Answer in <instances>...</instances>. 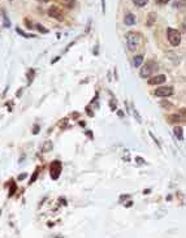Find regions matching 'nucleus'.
Returning <instances> with one entry per match:
<instances>
[{
  "label": "nucleus",
  "mask_w": 186,
  "mask_h": 238,
  "mask_svg": "<svg viewBox=\"0 0 186 238\" xmlns=\"http://www.w3.org/2000/svg\"><path fill=\"white\" fill-rule=\"evenodd\" d=\"M135 160H137L138 164H145V160L142 159V158H135Z\"/></svg>",
  "instance_id": "obj_22"
},
{
  "label": "nucleus",
  "mask_w": 186,
  "mask_h": 238,
  "mask_svg": "<svg viewBox=\"0 0 186 238\" xmlns=\"http://www.w3.org/2000/svg\"><path fill=\"white\" fill-rule=\"evenodd\" d=\"M155 18H156V15H155V13H150V20H148V22H147V26H152Z\"/></svg>",
  "instance_id": "obj_16"
},
{
  "label": "nucleus",
  "mask_w": 186,
  "mask_h": 238,
  "mask_svg": "<svg viewBox=\"0 0 186 238\" xmlns=\"http://www.w3.org/2000/svg\"><path fill=\"white\" fill-rule=\"evenodd\" d=\"M3 20H4V28H9L11 26V22L8 20V16L5 15V12L3 11Z\"/></svg>",
  "instance_id": "obj_14"
},
{
  "label": "nucleus",
  "mask_w": 186,
  "mask_h": 238,
  "mask_svg": "<svg viewBox=\"0 0 186 238\" xmlns=\"http://www.w3.org/2000/svg\"><path fill=\"white\" fill-rule=\"evenodd\" d=\"M39 2H50V0H39Z\"/></svg>",
  "instance_id": "obj_31"
},
{
  "label": "nucleus",
  "mask_w": 186,
  "mask_h": 238,
  "mask_svg": "<svg viewBox=\"0 0 186 238\" xmlns=\"http://www.w3.org/2000/svg\"><path fill=\"white\" fill-rule=\"evenodd\" d=\"M156 68V64L154 61H148L146 63V65H143V68H141V72H139V76L142 78H148V77L152 74V72L155 70Z\"/></svg>",
  "instance_id": "obj_4"
},
{
  "label": "nucleus",
  "mask_w": 186,
  "mask_h": 238,
  "mask_svg": "<svg viewBox=\"0 0 186 238\" xmlns=\"http://www.w3.org/2000/svg\"><path fill=\"white\" fill-rule=\"evenodd\" d=\"M86 134H87V135H89L90 138H93V134H91V132H87V133H86Z\"/></svg>",
  "instance_id": "obj_30"
},
{
  "label": "nucleus",
  "mask_w": 186,
  "mask_h": 238,
  "mask_svg": "<svg viewBox=\"0 0 186 238\" xmlns=\"http://www.w3.org/2000/svg\"><path fill=\"white\" fill-rule=\"evenodd\" d=\"M48 15L51 17H54V18H56L57 21H63L64 20V16L61 13V11H60L57 7H51L48 9Z\"/></svg>",
  "instance_id": "obj_6"
},
{
  "label": "nucleus",
  "mask_w": 186,
  "mask_h": 238,
  "mask_svg": "<svg viewBox=\"0 0 186 238\" xmlns=\"http://www.w3.org/2000/svg\"><path fill=\"white\" fill-rule=\"evenodd\" d=\"M162 106H163V107H171V103H165V102H163V103H162Z\"/></svg>",
  "instance_id": "obj_26"
},
{
  "label": "nucleus",
  "mask_w": 186,
  "mask_h": 238,
  "mask_svg": "<svg viewBox=\"0 0 186 238\" xmlns=\"http://www.w3.org/2000/svg\"><path fill=\"white\" fill-rule=\"evenodd\" d=\"M167 37H168V41H169V43L172 46L177 47L181 43V34H180L178 30L169 28L167 30Z\"/></svg>",
  "instance_id": "obj_2"
},
{
  "label": "nucleus",
  "mask_w": 186,
  "mask_h": 238,
  "mask_svg": "<svg viewBox=\"0 0 186 238\" xmlns=\"http://www.w3.org/2000/svg\"><path fill=\"white\" fill-rule=\"evenodd\" d=\"M16 31L18 33V34H21V35H24L25 38H33V37H34V35H30V34H26V33H24L22 30H21V29H18V28L16 29Z\"/></svg>",
  "instance_id": "obj_20"
},
{
  "label": "nucleus",
  "mask_w": 186,
  "mask_h": 238,
  "mask_svg": "<svg viewBox=\"0 0 186 238\" xmlns=\"http://www.w3.org/2000/svg\"><path fill=\"white\" fill-rule=\"evenodd\" d=\"M38 174H39V168H37L35 169V172H34V174H33V177L30 178V184H33V182H35V180L38 178Z\"/></svg>",
  "instance_id": "obj_17"
},
{
  "label": "nucleus",
  "mask_w": 186,
  "mask_h": 238,
  "mask_svg": "<svg viewBox=\"0 0 186 238\" xmlns=\"http://www.w3.org/2000/svg\"><path fill=\"white\" fill-rule=\"evenodd\" d=\"M25 177H26V174H25V173H24V174H20V176H18V180H24Z\"/></svg>",
  "instance_id": "obj_27"
},
{
  "label": "nucleus",
  "mask_w": 186,
  "mask_h": 238,
  "mask_svg": "<svg viewBox=\"0 0 186 238\" xmlns=\"http://www.w3.org/2000/svg\"><path fill=\"white\" fill-rule=\"evenodd\" d=\"M33 133H34V134H38V133H39V126H38V125H35V126H34Z\"/></svg>",
  "instance_id": "obj_24"
},
{
  "label": "nucleus",
  "mask_w": 186,
  "mask_h": 238,
  "mask_svg": "<svg viewBox=\"0 0 186 238\" xmlns=\"http://www.w3.org/2000/svg\"><path fill=\"white\" fill-rule=\"evenodd\" d=\"M165 81H167V76L159 74V76H155V77H152V78H150L148 80V85H162Z\"/></svg>",
  "instance_id": "obj_7"
},
{
  "label": "nucleus",
  "mask_w": 186,
  "mask_h": 238,
  "mask_svg": "<svg viewBox=\"0 0 186 238\" xmlns=\"http://www.w3.org/2000/svg\"><path fill=\"white\" fill-rule=\"evenodd\" d=\"M63 3L65 4L68 8H73V7H74V4H76L74 0H63Z\"/></svg>",
  "instance_id": "obj_18"
},
{
  "label": "nucleus",
  "mask_w": 186,
  "mask_h": 238,
  "mask_svg": "<svg viewBox=\"0 0 186 238\" xmlns=\"http://www.w3.org/2000/svg\"><path fill=\"white\" fill-rule=\"evenodd\" d=\"M33 77H34V70H33V69H30V70L28 72V82H29V83H31Z\"/></svg>",
  "instance_id": "obj_19"
},
{
  "label": "nucleus",
  "mask_w": 186,
  "mask_h": 238,
  "mask_svg": "<svg viewBox=\"0 0 186 238\" xmlns=\"http://www.w3.org/2000/svg\"><path fill=\"white\" fill-rule=\"evenodd\" d=\"M133 3L135 4L137 7H145L147 3H148V0H133Z\"/></svg>",
  "instance_id": "obj_13"
},
{
  "label": "nucleus",
  "mask_w": 186,
  "mask_h": 238,
  "mask_svg": "<svg viewBox=\"0 0 186 238\" xmlns=\"http://www.w3.org/2000/svg\"><path fill=\"white\" fill-rule=\"evenodd\" d=\"M150 191H151V190L147 189V190H145V191H143V194H150Z\"/></svg>",
  "instance_id": "obj_29"
},
{
  "label": "nucleus",
  "mask_w": 186,
  "mask_h": 238,
  "mask_svg": "<svg viewBox=\"0 0 186 238\" xmlns=\"http://www.w3.org/2000/svg\"><path fill=\"white\" fill-rule=\"evenodd\" d=\"M142 63H143V56H142V55H137V56H134V59H133V64H134V67H141V65H142Z\"/></svg>",
  "instance_id": "obj_10"
},
{
  "label": "nucleus",
  "mask_w": 186,
  "mask_h": 238,
  "mask_svg": "<svg viewBox=\"0 0 186 238\" xmlns=\"http://www.w3.org/2000/svg\"><path fill=\"white\" fill-rule=\"evenodd\" d=\"M37 29L39 30L41 33H44V34H46V33H48V30H47V29H44V28L42 26V25H37Z\"/></svg>",
  "instance_id": "obj_21"
},
{
  "label": "nucleus",
  "mask_w": 186,
  "mask_h": 238,
  "mask_svg": "<svg viewBox=\"0 0 186 238\" xmlns=\"http://www.w3.org/2000/svg\"><path fill=\"white\" fill-rule=\"evenodd\" d=\"M135 24V16L133 13H128L125 16V25H128V26H132V25Z\"/></svg>",
  "instance_id": "obj_8"
},
{
  "label": "nucleus",
  "mask_w": 186,
  "mask_h": 238,
  "mask_svg": "<svg viewBox=\"0 0 186 238\" xmlns=\"http://www.w3.org/2000/svg\"><path fill=\"white\" fill-rule=\"evenodd\" d=\"M61 169H63L61 161H59V160H55V161L51 163V165H50L51 178H52V180H57L59 177H60V174H61Z\"/></svg>",
  "instance_id": "obj_3"
},
{
  "label": "nucleus",
  "mask_w": 186,
  "mask_h": 238,
  "mask_svg": "<svg viewBox=\"0 0 186 238\" xmlns=\"http://www.w3.org/2000/svg\"><path fill=\"white\" fill-rule=\"evenodd\" d=\"M111 108H112V109H116V104H113V102H111Z\"/></svg>",
  "instance_id": "obj_28"
},
{
  "label": "nucleus",
  "mask_w": 186,
  "mask_h": 238,
  "mask_svg": "<svg viewBox=\"0 0 186 238\" xmlns=\"http://www.w3.org/2000/svg\"><path fill=\"white\" fill-rule=\"evenodd\" d=\"M126 44H128V48L129 51H135L139 46V42H141V37L139 34L134 33V31H129L126 33Z\"/></svg>",
  "instance_id": "obj_1"
},
{
  "label": "nucleus",
  "mask_w": 186,
  "mask_h": 238,
  "mask_svg": "<svg viewBox=\"0 0 186 238\" xmlns=\"http://www.w3.org/2000/svg\"><path fill=\"white\" fill-rule=\"evenodd\" d=\"M129 198V195H121V198H120V202H122L124 199H128Z\"/></svg>",
  "instance_id": "obj_25"
},
{
  "label": "nucleus",
  "mask_w": 186,
  "mask_h": 238,
  "mask_svg": "<svg viewBox=\"0 0 186 238\" xmlns=\"http://www.w3.org/2000/svg\"><path fill=\"white\" fill-rule=\"evenodd\" d=\"M52 147H54V145H52V142L51 141H47L44 145H43V152H48V151H52Z\"/></svg>",
  "instance_id": "obj_11"
},
{
  "label": "nucleus",
  "mask_w": 186,
  "mask_h": 238,
  "mask_svg": "<svg viewBox=\"0 0 186 238\" xmlns=\"http://www.w3.org/2000/svg\"><path fill=\"white\" fill-rule=\"evenodd\" d=\"M173 133H175V135L177 137V139H178V141L184 139V129L181 126H176L175 129H173Z\"/></svg>",
  "instance_id": "obj_9"
},
{
  "label": "nucleus",
  "mask_w": 186,
  "mask_h": 238,
  "mask_svg": "<svg viewBox=\"0 0 186 238\" xmlns=\"http://www.w3.org/2000/svg\"><path fill=\"white\" fill-rule=\"evenodd\" d=\"M16 190H17V186H16V184H15V181H11V187H9V194H8V195H9V197L15 195Z\"/></svg>",
  "instance_id": "obj_12"
},
{
  "label": "nucleus",
  "mask_w": 186,
  "mask_h": 238,
  "mask_svg": "<svg viewBox=\"0 0 186 238\" xmlns=\"http://www.w3.org/2000/svg\"><path fill=\"white\" fill-rule=\"evenodd\" d=\"M169 121L171 122H178V121H182V119H181L178 115H172V116H169Z\"/></svg>",
  "instance_id": "obj_15"
},
{
  "label": "nucleus",
  "mask_w": 186,
  "mask_h": 238,
  "mask_svg": "<svg viewBox=\"0 0 186 238\" xmlns=\"http://www.w3.org/2000/svg\"><path fill=\"white\" fill-rule=\"evenodd\" d=\"M172 94H173V87H171V86H163V87H159L155 90V95L160 98L171 96Z\"/></svg>",
  "instance_id": "obj_5"
},
{
  "label": "nucleus",
  "mask_w": 186,
  "mask_h": 238,
  "mask_svg": "<svg viewBox=\"0 0 186 238\" xmlns=\"http://www.w3.org/2000/svg\"><path fill=\"white\" fill-rule=\"evenodd\" d=\"M168 2H171V0H156L158 4H167Z\"/></svg>",
  "instance_id": "obj_23"
}]
</instances>
